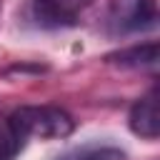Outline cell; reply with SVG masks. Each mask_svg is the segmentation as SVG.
Here are the masks:
<instances>
[{
  "label": "cell",
  "instance_id": "1",
  "mask_svg": "<svg viewBox=\"0 0 160 160\" xmlns=\"http://www.w3.org/2000/svg\"><path fill=\"white\" fill-rule=\"evenodd\" d=\"M8 120L22 135V140L28 138L58 140V138H68L75 130L72 115L58 105H22Z\"/></svg>",
  "mask_w": 160,
  "mask_h": 160
},
{
  "label": "cell",
  "instance_id": "2",
  "mask_svg": "<svg viewBox=\"0 0 160 160\" xmlns=\"http://www.w3.org/2000/svg\"><path fill=\"white\" fill-rule=\"evenodd\" d=\"M158 25L155 0H110L105 12V30L110 35L145 32Z\"/></svg>",
  "mask_w": 160,
  "mask_h": 160
},
{
  "label": "cell",
  "instance_id": "3",
  "mask_svg": "<svg viewBox=\"0 0 160 160\" xmlns=\"http://www.w3.org/2000/svg\"><path fill=\"white\" fill-rule=\"evenodd\" d=\"M92 0H32V18L42 28H65L78 20L82 10H88Z\"/></svg>",
  "mask_w": 160,
  "mask_h": 160
},
{
  "label": "cell",
  "instance_id": "4",
  "mask_svg": "<svg viewBox=\"0 0 160 160\" xmlns=\"http://www.w3.org/2000/svg\"><path fill=\"white\" fill-rule=\"evenodd\" d=\"M130 130L145 140H155L160 130V115H158V88H150L130 110Z\"/></svg>",
  "mask_w": 160,
  "mask_h": 160
},
{
  "label": "cell",
  "instance_id": "5",
  "mask_svg": "<svg viewBox=\"0 0 160 160\" xmlns=\"http://www.w3.org/2000/svg\"><path fill=\"white\" fill-rule=\"evenodd\" d=\"M108 62L120 65V68H130V70H145V68H155L158 62V42H140V45H130L122 48L118 52L108 55Z\"/></svg>",
  "mask_w": 160,
  "mask_h": 160
},
{
  "label": "cell",
  "instance_id": "6",
  "mask_svg": "<svg viewBox=\"0 0 160 160\" xmlns=\"http://www.w3.org/2000/svg\"><path fill=\"white\" fill-rule=\"evenodd\" d=\"M55 160H125V152L112 145H82Z\"/></svg>",
  "mask_w": 160,
  "mask_h": 160
},
{
  "label": "cell",
  "instance_id": "7",
  "mask_svg": "<svg viewBox=\"0 0 160 160\" xmlns=\"http://www.w3.org/2000/svg\"><path fill=\"white\" fill-rule=\"evenodd\" d=\"M22 135L12 128V122L5 118L0 120V160H12L22 150Z\"/></svg>",
  "mask_w": 160,
  "mask_h": 160
},
{
  "label": "cell",
  "instance_id": "8",
  "mask_svg": "<svg viewBox=\"0 0 160 160\" xmlns=\"http://www.w3.org/2000/svg\"><path fill=\"white\" fill-rule=\"evenodd\" d=\"M0 8H2V0H0Z\"/></svg>",
  "mask_w": 160,
  "mask_h": 160
}]
</instances>
